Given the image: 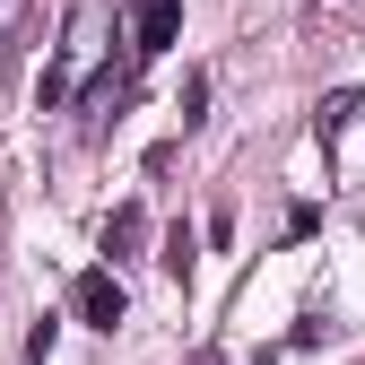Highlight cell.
<instances>
[{"label":"cell","instance_id":"2","mask_svg":"<svg viewBox=\"0 0 365 365\" xmlns=\"http://www.w3.org/2000/svg\"><path fill=\"white\" fill-rule=\"evenodd\" d=\"M70 313H78V322H96V331H113L122 313H130V296H122V279H113V261L78 269V287H70Z\"/></svg>","mask_w":365,"mask_h":365},{"label":"cell","instance_id":"3","mask_svg":"<svg viewBox=\"0 0 365 365\" xmlns=\"http://www.w3.org/2000/svg\"><path fill=\"white\" fill-rule=\"evenodd\" d=\"M182 35V0H130V61H157Z\"/></svg>","mask_w":365,"mask_h":365},{"label":"cell","instance_id":"5","mask_svg":"<svg viewBox=\"0 0 365 365\" xmlns=\"http://www.w3.org/2000/svg\"><path fill=\"white\" fill-rule=\"evenodd\" d=\"M365 113V96H356V87H339V96H322V130H348Z\"/></svg>","mask_w":365,"mask_h":365},{"label":"cell","instance_id":"1","mask_svg":"<svg viewBox=\"0 0 365 365\" xmlns=\"http://www.w3.org/2000/svg\"><path fill=\"white\" fill-rule=\"evenodd\" d=\"M105 35H113V0H70L61 53L43 61V78H35V105H43V113H61V105L78 96V78H87V61L105 53Z\"/></svg>","mask_w":365,"mask_h":365},{"label":"cell","instance_id":"4","mask_svg":"<svg viewBox=\"0 0 365 365\" xmlns=\"http://www.w3.org/2000/svg\"><path fill=\"white\" fill-rule=\"evenodd\" d=\"M140 244H148V209H140V200H122V209L105 217V261H130Z\"/></svg>","mask_w":365,"mask_h":365},{"label":"cell","instance_id":"6","mask_svg":"<svg viewBox=\"0 0 365 365\" xmlns=\"http://www.w3.org/2000/svg\"><path fill=\"white\" fill-rule=\"evenodd\" d=\"M165 269H174V279H192V226H174V235H165V252H157Z\"/></svg>","mask_w":365,"mask_h":365}]
</instances>
